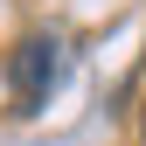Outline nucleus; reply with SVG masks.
<instances>
[{
	"label": "nucleus",
	"instance_id": "nucleus-1",
	"mask_svg": "<svg viewBox=\"0 0 146 146\" xmlns=\"http://www.w3.org/2000/svg\"><path fill=\"white\" fill-rule=\"evenodd\" d=\"M70 84V35H56V28H35L21 49L7 56V90H14V111L21 118H35L49 98Z\"/></svg>",
	"mask_w": 146,
	"mask_h": 146
}]
</instances>
